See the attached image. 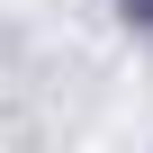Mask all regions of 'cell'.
<instances>
[{
	"label": "cell",
	"mask_w": 153,
	"mask_h": 153,
	"mask_svg": "<svg viewBox=\"0 0 153 153\" xmlns=\"http://www.w3.org/2000/svg\"><path fill=\"white\" fill-rule=\"evenodd\" d=\"M126 9H135V18H153V0H126Z\"/></svg>",
	"instance_id": "1"
}]
</instances>
